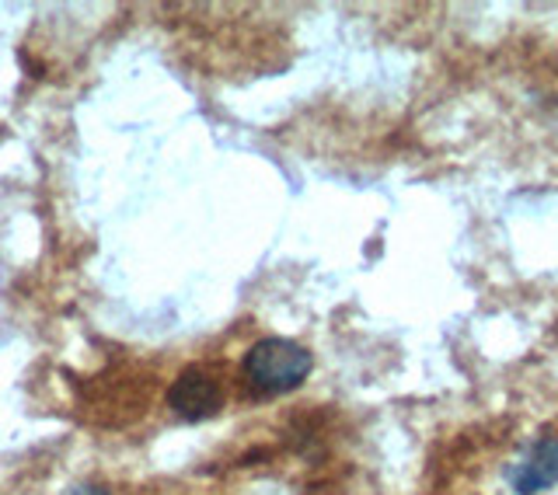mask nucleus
<instances>
[{
    "label": "nucleus",
    "instance_id": "obj_4",
    "mask_svg": "<svg viewBox=\"0 0 558 495\" xmlns=\"http://www.w3.org/2000/svg\"><path fill=\"white\" fill-rule=\"evenodd\" d=\"M63 495H109L101 485H92V482H81V485H70Z\"/></svg>",
    "mask_w": 558,
    "mask_h": 495
},
{
    "label": "nucleus",
    "instance_id": "obj_1",
    "mask_svg": "<svg viewBox=\"0 0 558 495\" xmlns=\"http://www.w3.org/2000/svg\"><path fill=\"white\" fill-rule=\"evenodd\" d=\"M244 381L262 398H279L296 391L314 370L311 349L293 339H258L244 352Z\"/></svg>",
    "mask_w": 558,
    "mask_h": 495
},
{
    "label": "nucleus",
    "instance_id": "obj_2",
    "mask_svg": "<svg viewBox=\"0 0 558 495\" xmlns=\"http://www.w3.org/2000/svg\"><path fill=\"white\" fill-rule=\"evenodd\" d=\"M168 409L185 422H206L223 412V387L206 366H185L168 387Z\"/></svg>",
    "mask_w": 558,
    "mask_h": 495
},
{
    "label": "nucleus",
    "instance_id": "obj_3",
    "mask_svg": "<svg viewBox=\"0 0 558 495\" xmlns=\"http://www.w3.org/2000/svg\"><path fill=\"white\" fill-rule=\"evenodd\" d=\"M506 482L517 495H537L558 485V433L537 436L531 447L506 468Z\"/></svg>",
    "mask_w": 558,
    "mask_h": 495
}]
</instances>
